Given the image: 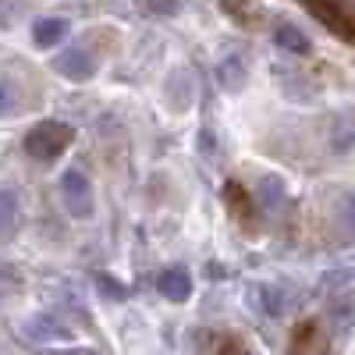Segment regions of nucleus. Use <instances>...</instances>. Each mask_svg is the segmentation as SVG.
I'll return each mask as SVG.
<instances>
[{"instance_id": "f257e3e1", "label": "nucleus", "mask_w": 355, "mask_h": 355, "mask_svg": "<svg viewBox=\"0 0 355 355\" xmlns=\"http://www.w3.org/2000/svg\"><path fill=\"white\" fill-rule=\"evenodd\" d=\"M68 142H71V128H68V125H61V121H43V125H36L33 132L25 135V153L33 157V160L50 164V160H57V157L68 150Z\"/></svg>"}, {"instance_id": "20e7f679", "label": "nucleus", "mask_w": 355, "mask_h": 355, "mask_svg": "<svg viewBox=\"0 0 355 355\" xmlns=\"http://www.w3.org/2000/svg\"><path fill=\"white\" fill-rule=\"evenodd\" d=\"M157 284H160V295H164V299H174V302H185L189 295H192V277H189V270H182V266L164 270Z\"/></svg>"}, {"instance_id": "39448f33", "label": "nucleus", "mask_w": 355, "mask_h": 355, "mask_svg": "<svg viewBox=\"0 0 355 355\" xmlns=\"http://www.w3.org/2000/svg\"><path fill=\"white\" fill-rule=\"evenodd\" d=\"M64 33H68V21L64 18H43V21H36V28H33V40L40 43V46H57L64 40Z\"/></svg>"}, {"instance_id": "0eeeda50", "label": "nucleus", "mask_w": 355, "mask_h": 355, "mask_svg": "<svg viewBox=\"0 0 355 355\" xmlns=\"http://www.w3.org/2000/svg\"><path fill=\"white\" fill-rule=\"evenodd\" d=\"M11 114V110H18V93H15V85H11V78H0V114Z\"/></svg>"}, {"instance_id": "423d86ee", "label": "nucleus", "mask_w": 355, "mask_h": 355, "mask_svg": "<svg viewBox=\"0 0 355 355\" xmlns=\"http://www.w3.org/2000/svg\"><path fill=\"white\" fill-rule=\"evenodd\" d=\"M274 40H277V46H284L291 53H309V36L299 33L295 25H277L274 28Z\"/></svg>"}, {"instance_id": "f03ea898", "label": "nucleus", "mask_w": 355, "mask_h": 355, "mask_svg": "<svg viewBox=\"0 0 355 355\" xmlns=\"http://www.w3.org/2000/svg\"><path fill=\"white\" fill-rule=\"evenodd\" d=\"M61 192H64V202H68V210L75 214V217H85L89 214V182L78 174V171H64V178H61Z\"/></svg>"}, {"instance_id": "6e6552de", "label": "nucleus", "mask_w": 355, "mask_h": 355, "mask_svg": "<svg viewBox=\"0 0 355 355\" xmlns=\"http://www.w3.org/2000/svg\"><path fill=\"white\" fill-rule=\"evenodd\" d=\"M227 345H231V348H224L220 355H249V352H245V348H242L239 341H227Z\"/></svg>"}, {"instance_id": "7ed1b4c3", "label": "nucleus", "mask_w": 355, "mask_h": 355, "mask_svg": "<svg viewBox=\"0 0 355 355\" xmlns=\"http://www.w3.org/2000/svg\"><path fill=\"white\" fill-rule=\"evenodd\" d=\"M57 71H64L68 78L82 82V78H89V75L96 71V61L89 57L85 46H75V50H64L61 57H57Z\"/></svg>"}]
</instances>
